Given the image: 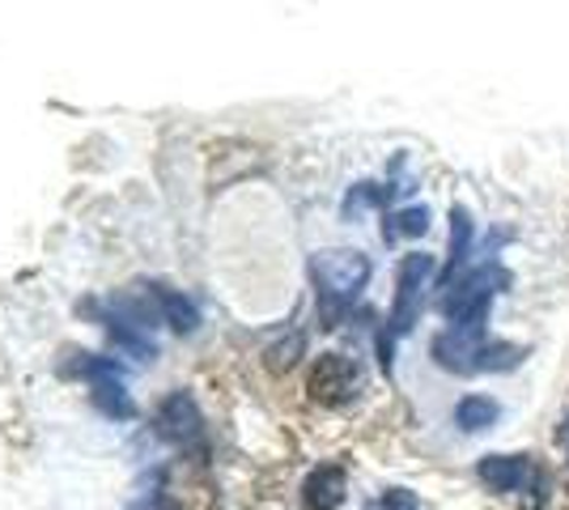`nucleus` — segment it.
Wrapping results in <instances>:
<instances>
[{
    "instance_id": "0eeeda50",
    "label": "nucleus",
    "mask_w": 569,
    "mask_h": 510,
    "mask_svg": "<svg viewBox=\"0 0 569 510\" xmlns=\"http://www.w3.org/2000/svg\"><path fill=\"white\" fill-rule=\"evenodd\" d=\"M476 477L493 489V493H519V489L531 486L536 468H531L527 456H485L480 468H476Z\"/></svg>"
},
{
    "instance_id": "7ed1b4c3",
    "label": "nucleus",
    "mask_w": 569,
    "mask_h": 510,
    "mask_svg": "<svg viewBox=\"0 0 569 510\" xmlns=\"http://www.w3.org/2000/svg\"><path fill=\"white\" fill-rule=\"evenodd\" d=\"M433 256L429 251H408L396 268V302H391V337H408L412 323L421 319L426 290L433 281Z\"/></svg>"
},
{
    "instance_id": "f03ea898",
    "label": "nucleus",
    "mask_w": 569,
    "mask_h": 510,
    "mask_svg": "<svg viewBox=\"0 0 569 510\" xmlns=\"http://www.w3.org/2000/svg\"><path fill=\"white\" fill-rule=\"evenodd\" d=\"M498 286H510V277L501 272L498 264H485L459 277L451 290L442 293V316L451 319V328L459 332H472V337H485V323H489V302Z\"/></svg>"
},
{
    "instance_id": "9b49d317",
    "label": "nucleus",
    "mask_w": 569,
    "mask_h": 510,
    "mask_svg": "<svg viewBox=\"0 0 569 510\" xmlns=\"http://www.w3.org/2000/svg\"><path fill=\"white\" fill-rule=\"evenodd\" d=\"M498 417H501V404L493 396H463V400L455 404V426H459L463 434H480V430L498 426Z\"/></svg>"
},
{
    "instance_id": "a211bd4d",
    "label": "nucleus",
    "mask_w": 569,
    "mask_h": 510,
    "mask_svg": "<svg viewBox=\"0 0 569 510\" xmlns=\"http://www.w3.org/2000/svg\"><path fill=\"white\" fill-rule=\"evenodd\" d=\"M370 510H421V507H417V498L408 489H387Z\"/></svg>"
},
{
    "instance_id": "9d476101",
    "label": "nucleus",
    "mask_w": 569,
    "mask_h": 510,
    "mask_svg": "<svg viewBox=\"0 0 569 510\" xmlns=\"http://www.w3.org/2000/svg\"><path fill=\"white\" fill-rule=\"evenodd\" d=\"M468 251H472V218H468V209H455L451 213V256H447V268H442V277H438L442 290H451L455 281H459V268H463V260H468Z\"/></svg>"
},
{
    "instance_id": "39448f33",
    "label": "nucleus",
    "mask_w": 569,
    "mask_h": 510,
    "mask_svg": "<svg viewBox=\"0 0 569 510\" xmlns=\"http://www.w3.org/2000/svg\"><path fill=\"white\" fill-rule=\"evenodd\" d=\"M485 349H489L485 337L447 328V332L433 337V362L442 370H451V374H480L485 370Z\"/></svg>"
},
{
    "instance_id": "6ab92c4d",
    "label": "nucleus",
    "mask_w": 569,
    "mask_h": 510,
    "mask_svg": "<svg viewBox=\"0 0 569 510\" xmlns=\"http://www.w3.org/2000/svg\"><path fill=\"white\" fill-rule=\"evenodd\" d=\"M557 438H561V447H566V460H569V417L561 421V434H557Z\"/></svg>"
},
{
    "instance_id": "dca6fc26",
    "label": "nucleus",
    "mask_w": 569,
    "mask_h": 510,
    "mask_svg": "<svg viewBox=\"0 0 569 510\" xmlns=\"http://www.w3.org/2000/svg\"><path fill=\"white\" fill-rule=\"evenodd\" d=\"M382 200H387V188H379V183H357L353 192L345 196V218H357L361 209H379Z\"/></svg>"
},
{
    "instance_id": "ddd939ff",
    "label": "nucleus",
    "mask_w": 569,
    "mask_h": 510,
    "mask_svg": "<svg viewBox=\"0 0 569 510\" xmlns=\"http://www.w3.org/2000/svg\"><path fill=\"white\" fill-rule=\"evenodd\" d=\"M426 230H429V209L426 204H412V209H400V213L387 218L382 239H387V243H396V239H421Z\"/></svg>"
},
{
    "instance_id": "f257e3e1",
    "label": "nucleus",
    "mask_w": 569,
    "mask_h": 510,
    "mask_svg": "<svg viewBox=\"0 0 569 510\" xmlns=\"http://www.w3.org/2000/svg\"><path fill=\"white\" fill-rule=\"evenodd\" d=\"M370 272H375L370 256L349 251V247L319 251L310 260V277H315V290H319V319H323V328H336L345 319V311L353 307V298L366 290Z\"/></svg>"
},
{
    "instance_id": "423d86ee",
    "label": "nucleus",
    "mask_w": 569,
    "mask_h": 510,
    "mask_svg": "<svg viewBox=\"0 0 569 510\" xmlns=\"http://www.w3.org/2000/svg\"><path fill=\"white\" fill-rule=\"evenodd\" d=\"M158 434L170 438V442H200L204 417H200L188 391H170L167 400L158 404Z\"/></svg>"
},
{
    "instance_id": "f8f14e48",
    "label": "nucleus",
    "mask_w": 569,
    "mask_h": 510,
    "mask_svg": "<svg viewBox=\"0 0 569 510\" xmlns=\"http://www.w3.org/2000/svg\"><path fill=\"white\" fill-rule=\"evenodd\" d=\"M102 323H107V337H111V344H116V349H123L128 358H137V362H153V358H158V344H153V337H149V332L132 328V323H119V319H102Z\"/></svg>"
},
{
    "instance_id": "f3484780",
    "label": "nucleus",
    "mask_w": 569,
    "mask_h": 510,
    "mask_svg": "<svg viewBox=\"0 0 569 510\" xmlns=\"http://www.w3.org/2000/svg\"><path fill=\"white\" fill-rule=\"evenodd\" d=\"M302 349H307V337H302V332H289L281 344L268 349V366H272V370H289V366L302 358Z\"/></svg>"
},
{
    "instance_id": "6e6552de",
    "label": "nucleus",
    "mask_w": 569,
    "mask_h": 510,
    "mask_svg": "<svg viewBox=\"0 0 569 510\" xmlns=\"http://www.w3.org/2000/svg\"><path fill=\"white\" fill-rule=\"evenodd\" d=\"M345 493H349L345 468H340V463H319L307 481H302V507L307 510H340L345 507Z\"/></svg>"
},
{
    "instance_id": "4468645a",
    "label": "nucleus",
    "mask_w": 569,
    "mask_h": 510,
    "mask_svg": "<svg viewBox=\"0 0 569 510\" xmlns=\"http://www.w3.org/2000/svg\"><path fill=\"white\" fill-rule=\"evenodd\" d=\"M72 370L90 383V388H107V383H123V366L116 358H98V353H77Z\"/></svg>"
},
{
    "instance_id": "1a4fd4ad",
    "label": "nucleus",
    "mask_w": 569,
    "mask_h": 510,
    "mask_svg": "<svg viewBox=\"0 0 569 510\" xmlns=\"http://www.w3.org/2000/svg\"><path fill=\"white\" fill-rule=\"evenodd\" d=\"M149 293H153V302H158L162 319H167L179 337H188V332H196V328H200V307H196L183 290H170V286H162V281H153V286H149Z\"/></svg>"
},
{
    "instance_id": "20e7f679",
    "label": "nucleus",
    "mask_w": 569,
    "mask_h": 510,
    "mask_svg": "<svg viewBox=\"0 0 569 510\" xmlns=\"http://www.w3.org/2000/svg\"><path fill=\"white\" fill-rule=\"evenodd\" d=\"M307 391L319 404L340 409V404H349L357 391H361V366L353 358H345V353H323L319 362L310 366Z\"/></svg>"
},
{
    "instance_id": "2eb2a0df",
    "label": "nucleus",
    "mask_w": 569,
    "mask_h": 510,
    "mask_svg": "<svg viewBox=\"0 0 569 510\" xmlns=\"http://www.w3.org/2000/svg\"><path fill=\"white\" fill-rule=\"evenodd\" d=\"M94 409L107 417H116V421H128V417L137 413V404L128 400V391L123 383H107V388H94Z\"/></svg>"
}]
</instances>
